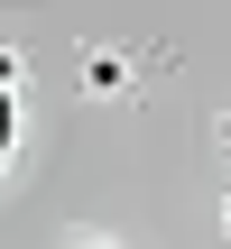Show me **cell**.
I'll return each instance as SVG.
<instances>
[{
	"instance_id": "6da1fadb",
	"label": "cell",
	"mask_w": 231,
	"mask_h": 249,
	"mask_svg": "<svg viewBox=\"0 0 231 249\" xmlns=\"http://www.w3.org/2000/svg\"><path fill=\"white\" fill-rule=\"evenodd\" d=\"M130 83H139V65H130L120 46H83V92H93V102H120Z\"/></svg>"
},
{
	"instance_id": "7a4b0ae2",
	"label": "cell",
	"mask_w": 231,
	"mask_h": 249,
	"mask_svg": "<svg viewBox=\"0 0 231 249\" xmlns=\"http://www.w3.org/2000/svg\"><path fill=\"white\" fill-rule=\"evenodd\" d=\"M65 249H130V240H111V231H74Z\"/></svg>"
},
{
	"instance_id": "3957f363",
	"label": "cell",
	"mask_w": 231,
	"mask_h": 249,
	"mask_svg": "<svg viewBox=\"0 0 231 249\" xmlns=\"http://www.w3.org/2000/svg\"><path fill=\"white\" fill-rule=\"evenodd\" d=\"M9 83H19V46H0V102H9Z\"/></svg>"
},
{
	"instance_id": "277c9868",
	"label": "cell",
	"mask_w": 231,
	"mask_h": 249,
	"mask_svg": "<svg viewBox=\"0 0 231 249\" xmlns=\"http://www.w3.org/2000/svg\"><path fill=\"white\" fill-rule=\"evenodd\" d=\"M9 157H19V129H0V176H9Z\"/></svg>"
},
{
	"instance_id": "5b68a950",
	"label": "cell",
	"mask_w": 231,
	"mask_h": 249,
	"mask_svg": "<svg viewBox=\"0 0 231 249\" xmlns=\"http://www.w3.org/2000/svg\"><path fill=\"white\" fill-rule=\"evenodd\" d=\"M222 231H231V194H222Z\"/></svg>"
},
{
	"instance_id": "8992f818",
	"label": "cell",
	"mask_w": 231,
	"mask_h": 249,
	"mask_svg": "<svg viewBox=\"0 0 231 249\" xmlns=\"http://www.w3.org/2000/svg\"><path fill=\"white\" fill-rule=\"evenodd\" d=\"M222 157H231V120H222Z\"/></svg>"
}]
</instances>
